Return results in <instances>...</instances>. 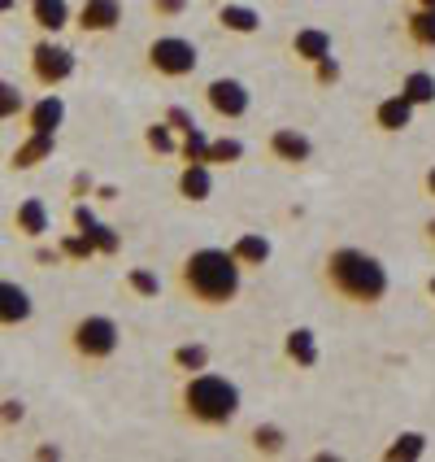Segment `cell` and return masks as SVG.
I'll return each mask as SVG.
<instances>
[{
	"mask_svg": "<svg viewBox=\"0 0 435 462\" xmlns=\"http://www.w3.org/2000/svg\"><path fill=\"white\" fill-rule=\"evenodd\" d=\"M183 283L196 301L222 306L240 292V257L227 249H201L183 262Z\"/></svg>",
	"mask_w": 435,
	"mask_h": 462,
	"instance_id": "1",
	"label": "cell"
},
{
	"mask_svg": "<svg viewBox=\"0 0 435 462\" xmlns=\"http://www.w3.org/2000/svg\"><path fill=\"white\" fill-rule=\"evenodd\" d=\"M240 153H244L240 140H218V144H209V162H235Z\"/></svg>",
	"mask_w": 435,
	"mask_h": 462,
	"instance_id": "24",
	"label": "cell"
},
{
	"mask_svg": "<svg viewBox=\"0 0 435 462\" xmlns=\"http://www.w3.org/2000/svg\"><path fill=\"white\" fill-rule=\"evenodd\" d=\"M209 105H213L222 118H240V114L249 109V92H244V83H235V79H213V83H209Z\"/></svg>",
	"mask_w": 435,
	"mask_h": 462,
	"instance_id": "6",
	"label": "cell"
},
{
	"mask_svg": "<svg viewBox=\"0 0 435 462\" xmlns=\"http://www.w3.org/2000/svg\"><path fill=\"white\" fill-rule=\"evenodd\" d=\"M35 23L44 26V31H61V26L70 23L66 0H35Z\"/></svg>",
	"mask_w": 435,
	"mask_h": 462,
	"instance_id": "13",
	"label": "cell"
},
{
	"mask_svg": "<svg viewBox=\"0 0 435 462\" xmlns=\"http://www.w3.org/2000/svg\"><path fill=\"white\" fill-rule=\"evenodd\" d=\"M318 79H335V61L322 57V61H318Z\"/></svg>",
	"mask_w": 435,
	"mask_h": 462,
	"instance_id": "32",
	"label": "cell"
},
{
	"mask_svg": "<svg viewBox=\"0 0 435 462\" xmlns=\"http://www.w3.org/2000/svg\"><path fill=\"white\" fill-rule=\"evenodd\" d=\"M70 70H75V57L66 49H52V44H40V49H35V79H40V83H61Z\"/></svg>",
	"mask_w": 435,
	"mask_h": 462,
	"instance_id": "7",
	"label": "cell"
},
{
	"mask_svg": "<svg viewBox=\"0 0 435 462\" xmlns=\"http://www.w3.org/2000/svg\"><path fill=\"white\" fill-rule=\"evenodd\" d=\"M0 92H5V114H14V105H23V101H18V97H14V88H9V83H5Z\"/></svg>",
	"mask_w": 435,
	"mask_h": 462,
	"instance_id": "31",
	"label": "cell"
},
{
	"mask_svg": "<svg viewBox=\"0 0 435 462\" xmlns=\"http://www.w3.org/2000/svg\"><path fill=\"white\" fill-rule=\"evenodd\" d=\"M170 123H175L179 131H196V123L187 118V109H170Z\"/></svg>",
	"mask_w": 435,
	"mask_h": 462,
	"instance_id": "30",
	"label": "cell"
},
{
	"mask_svg": "<svg viewBox=\"0 0 435 462\" xmlns=\"http://www.w3.org/2000/svg\"><path fill=\"white\" fill-rule=\"evenodd\" d=\"M49 153H52V135L49 131H35L23 149H14V166H35L40 157H49Z\"/></svg>",
	"mask_w": 435,
	"mask_h": 462,
	"instance_id": "12",
	"label": "cell"
},
{
	"mask_svg": "<svg viewBox=\"0 0 435 462\" xmlns=\"http://www.w3.org/2000/svg\"><path fill=\"white\" fill-rule=\"evenodd\" d=\"M422 5H427V9H435V0H422Z\"/></svg>",
	"mask_w": 435,
	"mask_h": 462,
	"instance_id": "34",
	"label": "cell"
},
{
	"mask_svg": "<svg viewBox=\"0 0 435 462\" xmlns=\"http://www.w3.org/2000/svg\"><path fill=\"white\" fill-rule=\"evenodd\" d=\"M327 275H331L335 292H344L349 301H379L387 292L384 266H379L370 254H358V249H340V254H331Z\"/></svg>",
	"mask_w": 435,
	"mask_h": 462,
	"instance_id": "2",
	"label": "cell"
},
{
	"mask_svg": "<svg viewBox=\"0 0 435 462\" xmlns=\"http://www.w3.org/2000/svg\"><path fill=\"white\" fill-rule=\"evenodd\" d=\"M327 52H331V35H327V31H301V35H296V57L322 61Z\"/></svg>",
	"mask_w": 435,
	"mask_h": 462,
	"instance_id": "11",
	"label": "cell"
},
{
	"mask_svg": "<svg viewBox=\"0 0 435 462\" xmlns=\"http://www.w3.org/2000/svg\"><path fill=\"white\" fill-rule=\"evenodd\" d=\"M287 354H292L296 362H305V366H313V362H318L313 336H309V332H292V336H287Z\"/></svg>",
	"mask_w": 435,
	"mask_h": 462,
	"instance_id": "20",
	"label": "cell"
},
{
	"mask_svg": "<svg viewBox=\"0 0 435 462\" xmlns=\"http://www.w3.org/2000/svg\"><path fill=\"white\" fill-rule=\"evenodd\" d=\"M61 114H66V109H61V101H57V97H44V101L35 105V109H31V127L35 131H57V123H61Z\"/></svg>",
	"mask_w": 435,
	"mask_h": 462,
	"instance_id": "16",
	"label": "cell"
},
{
	"mask_svg": "<svg viewBox=\"0 0 435 462\" xmlns=\"http://www.w3.org/2000/svg\"><path fill=\"white\" fill-rule=\"evenodd\" d=\"M431 236H435V223H431Z\"/></svg>",
	"mask_w": 435,
	"mask_h": 462,
	"instance_id": "36",
	"label": "cell"
},
{
	"mask_svg": "<svg viewBox=\"0 0 435 462\" xmlns=\"http://www.w3.org/2000/svg\"><path fill=\"white\" fill-rule=\"evenodd\" d=\"M179 366L201 371V366H205V349H201V345H187V349H179Z\"/></svg>",
	"mask_w": 435,
	"mask_h": 462,
	"instance_id": "27",
	"label": "cell"
},
{
	"mask_svg": "<svg viewBox=\"0 0 435 462\" xmlns=\"http://www.w3.org/2000/svg\"><path fill=\"white\" fill-rule=\"evenodd\" d=\"M183 153L192 157V162H209V144L201 131H187V144H183Z\"/></svg>",
	"mask_w": 435,
	"mask_h": 462,
	"instance_id": "25",
	"label": "cell"
},
{
	"mask_svg": "<svg viewBox=\"0 0 435 462\" xmlns=\"http://www.w3.org/2000/svg\"><path fill=\"white\" fill-rule=\"evenodd\" d=\"M410 114H413V101L401 92V97H392V101L379 105V127H384V131H401L405 123H410Z\"/></svg>",
	"mask_w": 435,
	"mask_h": 462,
	"instance_id": "10",
	"label": "cell"
},
{
	"mask_svg": "<svg viewBox=\"0 0 435 462\" xmlns=\"http://www.w3.org/2000/svg\"><path fill=\"white\" fill-rule=\"evenodd\" d=\"M410 35L418 44H435V9L422 5V14H413L410 18Z\"/></svg>",
	"mask_w": 435,
	"mask_h": 462,
	"instance_id": "21",
	"label": "cell"
},
{
	"mask_svg": "<svg viewBox=\"0 0 435 462\" xmlns=\"http://www.w3.org/2000/svg\"><path fill=\"white\" fill-rule=\"evenodd\" d=\"M270 144H275V153L287 157V162H305L309 157V140L305 135H296V131H279Z\"/></svg>",
	"mask_w": 435,
	"mask_h": 462,
	"instance_id": "17",
	"label": "cell"
},
{
	"mask_svg": "<svg viewBox=\"0 0 435 462\" xmlns=\"http://www.w3.org/2000/svg\"><path fill=\"white\" fill-rule=\"evenodd\" d=\"M253 440H257V449H270V454H275V449H283V432H279V428H257Z\"/></svg>",
	"mask_w": 435,
	"mask_h": 462,
	"instance_id": "26",
	"label": "cell"
},
{
	"mask_svg": "<svg viewBox=\"0 0 435 462\" xmlns=\"http://www.w3.org/2000/svg\"><path fill=\"white\" fill-rule=\"evenodd\" d=\"M149 144H153V149H161V153H170V149H175V144H170V131H166V127L149 131Z\"/></svg>",
	"mask_w": 435,
	"mask_h": 462,
	"instance_id": "28",
	"label": "cell"
},
{
	"mask_svg": "<svg viewBox=\"0 0 435 462\" xmlns=\"http://www.w3.org/2000/svg\"><path fill=\"white\" fill-rule=\"evenodd\" d=\"M418 454H422V437H418V432L401 437L392 449H387V458H418Z\"/></svg>",
	"mask_w": 435,
	"mask_h": 462,
	"instance_id": "23",
	"label": "cell"
},
{
	"mask_svg": "<svg viewBox=\"0 0 435 462\" xmlns=\"http://www.w3.org/2000/svg\"><path fill=\"white\" fill-rule=\"evenodd\" d=\"M149 61L161 75H192L196 70V44H187L179 35H166V40H157L149 49Z\"/></svg>",
	"mask_w": 435,
	"mask_h": 462,
	"instance_id": "5",
	"label": "cell"
},
{
	"mask_svg": "<svg viewBox=\"0 0 435 462\" xmlns=\"http://www.w3.org/2000/svg\"><path fill=\"white\" fill-rule=\"evenodd\" d=\"M122 23V5L118 0H87L78 9V26L83 31H109V26Z\"/></svg>",
	"mask_w": 435,
	"mask_h": 462,
	"instance_id": "8",
	"label": "cell"
},
{
	"mask_svg": "<svg viewBox=\"0 0 435 462\" xmlns=\"http://www.w3.org/2000/svg\"><path fill=\"white\" fill-rule=\"evenodd\" d=\"M131 283H135L140 292H149V297H153V292H157V280H153V275H149V271H135V275H131Z\"/></svg>",
	"mask_w": 435,
	"mask_h": 462,
	"instance_id": "29",
	"label": "cell"
},
{
	"mask_svg": "<svg viewBox=\"0 0 435 462\" xmlns=\"http://www.w3.org/2000/svg\"><path fill=\"white\" fill-rule=\"evenodd\" d=\"M183 406L196 423H231L240 411V388L227 384L222 375H196L183 388Z\"/></svg>",
	"mask_w": 435,
	"mask_h": 462,
	"instance_id": "3",
	"label": "cell"
},
{
	"mask_svg": "<svg viewBox=\"0 0 435 462\" xmlns=\"http://www.w3.org/2000/svg\"><path fill=\"white\" fill-rule=\"evenodd\" d=\"M75 349L83 358H109V354L118 349V328H113V319H101V314L78 319L75 323Z\"/></svg>",
	"mask_w": 435,
	"mask_h": 462,
	"instance_id": "4",
	"label": "cell"
},
{
	"mask_svg": "<svg viewBox=\"0 0 435 462\" xmlns=\"http://www.w3.org/2000/svg\"><path fill=\"white\" fill-rule=\"evenodd\" d=\"M14 223H18V231H26V236H44V231H49V214H44L40 201H26V206H18Z\"/></svg>",
	"mask_w": 435,
	"mask_h": 462,
	"instance_id": "14",
	"label": "cell"
},
{
	"mask_svg": "<svg viewBox=\"0 0 435 462\" xmlns=\"http://www.w3.org/2000/svg\"><path fill=\"white\" fill-rule=\"evenodd\" d=\"M0 301H5V323H18L31 314V301H26V292L18 283H0Z\"/></svg>",
	"mask_w": 435,
	"mask_h": 462,
	"instance_id": "15",
	"label": "cell"
},
{
	"mask_svg": "<svg viewBox=\"0 0 435 462\" xmlns=\"http://www.w3.org/2000/svg\"><path fill=\"white\" fill-rule=\"evenodd\" d=\"M431 297H435V280H431Z\"/></svg>",
	"mask_w": 435,
	"mask_h": 462,
	"instance_id": "35",
	"label": "cell"
},
{
	"mask_svg": "<svg viewBox=\"0 0 435 462\" xmlns=\"http://www.w3.org/2000/svg\"><path fill=\"white\" fill-rule=\"evenodd\" d=\"M405 97H410L413 105L435 101V75H427V70H413V75L405 79Z\"/></svg>",
	"mask_w": 435,
	"mask_h": 462,
	"instance_id": "18",
	"label": "cell"
},
{
	"mask_svg": "<svg viewBox=\"0 0 435 462\" xmlns=\"http://www.w3.org/2000/svg\"><path fill=\"white\" fill-rule=\"evenodd\" d=\"M427 188H431V192H435V171H431V175H427Z\"/></svg>",
	"mask_w": 435,
	"mask_h": 462,
	"instance_id": "33",
	"label": "cell"
},
{
	"mask_svg": "<svg viewBox=\"0 0 435 462\" xmlns=\"http://www.w3.org/2000/svg\"><path fill=\"white\" fill-rule=\"evenodd\" d=\"M179 188H183V197H187V201H205L209 192H213V180H209L205 162H192V166L183 171Z\"/></svg>",
	"mask_w": 435,
	"mask_h": 462,
	"instance_id": "9",
	"label": "cell"
},
{
	"mask_svg": "<svg viewBox=\"0 0 435 462\" xmlns=\"http://www.w3.org/2000/svg\"><path fill=\"white\" fill-rule=\"evenodd\" d=\"M218 23L227 26V31H257L261 18H257L253 9H244V5H227V9L218 14Z\"/></svg>",
	"mask_w": 435,
	"mask_h": 462,
	"instance_id": "19",
	"label": "cell"
},
{
	"mask_svg": "<svg viewBox=\"0 0 435 462\" xmlns=\"http://www.w3.org/2000/svg\"><path fill=\"white\" fill-rule=\"evenodd\" d=\"M231 254L240 257V262H266V257H270V245H266L261 236H244V240H240Z\"/></svg>",
	"mask_w": 435,
	"mask_h": 462,
	"instance_id": "22",
	"label": "cell"
}]
</instances>
